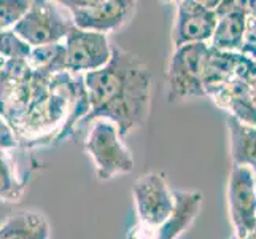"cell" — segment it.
<instances>
[{
  "mask_svg": "<svg viewBox=\"0 0 256 239\" xmlns=\"http://www.w3.org/2000/svg\"><path fill=\"white\" fill-rule=\"evenodd\" d=\"M90 99V113L78 129L96 120H108L118 126L121 137L146 125L152 112L153 75L137 55L112 45L110 63L83 75Z\"/></svg>",
  "mask_w": 256,
  "mask_h": 239,
  "instance_id": "obj_1",
  "label": "cell"
},
{
  "mask_svg": "<svg viewBox=\"0 0 256 239\" xmlns=\"http://www.w3.org/2000/svg\"><path fill=\"white\" fill-rule=\"evenodd\" d=\"M122 140L118 126L108 120H96L91 125L84 148L96 166L99 180H110L134 169V156Z\"/></svg>",
  "mask_w": 256,
  "mask_h": 239,
  "instance_id": "obj_2",
  "label": "cell"
},
{
  "mask_svg": "<svg viewBox=\"0 0 256 239\" xmlns=\"http://www.w3.org/2000/svg\"><path fill=\"white\" fill-rule=\"evenodd\" d=\"M208 43H194L174 50L167 67V101L170 104L191 97H204V67Z\"/></svg>",
  "mask_w": 256,
  "mask_h": 239,
  "instance_id": "obj_3",
  "label": "cell"
},
{
  "mask_svg": "<svg viewBox=\"0 0 256 239\" xmlns=\"http://www.w3.org/2000/svg\"><path fill=\"white\" fill-rule=\"evenodd\" d=\"M74 28L72 18L59 2L34 0L29 12L13 28V32L32 48H37L62 43Z\"/></svg>",
  "mask_w": 256,
  "mask_h": 239,
  "instance_id": "obj_4",
  "label": "cell"
},
{
  "mask_svg": "<svg viewBox=\"0 0 256 239\" xmlns=\"http://www.w3.org/2000/svg\"><path fill=\"white\" fill-rule=\"evenodd\" d=\"M76 29L108 34L128 24L136 13L132 0H60Z\"/></svg>",
  "mask_w": 256,
  "mask_h": 239,
  "instance_id": "obj_5",
  "label": "cell"
},
{
  "mask_svg": "<svg viewBox=\"0 0 256 239\" xmlns=\"http://www.w3.org/2000/svg\"><path fill=\"white\" fill-rule=\"evenodd\" d=\"M220 2L182 0L175 2V18L172 26L174 50L194 43H208L216 28V7Z\"/></svg>",
  "mask_w": 256,
  "mask_h": 239,
  "instance_id": "obj_6",
  "label": "cell"
},
{
  "mask_svg": "<svg viewBox=\"0 0 256 239\" xmlns=\"http://www.w3.org/2000/svg\"><path fill=\"white\" fill-rule=\"evenodd\" d=\"M132 196L138 223L144 226H160L175 209L174 190L161 172H148L138 177L132 187Z\"/></svg>",
  "mask_w": 256,
  "mask_h": 239,
  "instance_id": "obj_7",
  "label": "cell"
},
{
  "mask_svg": "<svg viewBox=\"0 0 256 239\" xmlns=\"http://www.w3.org/2000/svg\"><path fill=\"white\" fill-rule=\"evenodd\" d=\"M66 70L84 75L104 69L112 59V45L107 34H97L74 28L64 40Z\"/></svg>",
  "mask_w": 256,
  "mask_h": 239,
  "instance_id": "obj_8",
  "label": "cell"
},
{
  "mask_svg": "<svg viewBox=\"0 0 256 239\" xmlns=\"http://www.w3.org/2000/svg\"><path fill=\"white\" fill-rule=\"evenodd\" d=\"M228 206L234 239H242L256 223V177L250 167H231L228 182Z\"/></svg>",
  "mask_w": 256,
  "mask_h": 239,
  "instance_id": "obj_9",
  "label": "cell"
},
{
  "mask_svg": "<svg viewBox=\"0 0 256 239\" xmlns=\"http://www.w3.org/2000/svg\"><path fill=\"white\" fill-rule=\"evenodd\" d=\"M175 209L160 226L137 223L128 233V239H176L192 225L202 207V193L196 190H174Z\"/></svg>",
  "mask_w": 256,
  "mask_h": 239,
  "instance_id": "obj_10",
  "label": "cell"
},
{
  "mask_svg": "<svg viewBox=\"0 0 256 239\" xmlns=\"http://www.w3.org/2000/svg\"><path fill=\"white\" fill-rule=\"evenodd\" d=\"M234 80L252 83L256 80V64L242 53L220 51L210 47L204 67L206 96L212 97Z\"/></svg>",
  "mask_w": 256,
  "mask_h": 239,
  "instance_id": "obj_11",
  "label": "cell"
},
{
  "mask_svg": "<svg viewBox=\"0 0 256 239\" xmlns=\"http://www.w3.org/2000/svg\"><path fill=\"white\" fill-rule=\"evenodd\" d=\"M216 28L210 47L220 51L240 53L248 13H246V0H224L216 7Z\"/></svg>",
  "mask_w": 256,
  "mask_h": 239,
  "instance_id": "obj_12",
  "label": "cell"
},
{
  "mask_svg": "<svg viewBox=\"0 0 256 239\" xmlns=\"http://www.w3.org/2000/svg\"><path fill=\"white\" fill-rule=\"evenodd\" d=\"M210 99L216 107L228 112V115L245 125L256 126V105L252 96V83L244 82V80H234Z\"/></svg>",
  "mask_w": 256,
  "mask_h": 239,
  "instance_id": "obj_13",
  "label": "cell"
},
{
  "mask_svg": "<svg viewBox=\"0 0 256 239\" xmlns=\"http://www.w3.org/2000/svg\"><path fill=\"white\" fill-rule=\"evenodd\" d=\"M226 126L232 164L250 167L256 177V126L245 125L231 115H228Z\"/></svg>",
  "mask_w": 256,
  "mask_h": 239,
  "instance_id": "obj_14",
  "label": "cell"
},
{
  "mask_svg": "<svg viewBox=\"0 0 256 239\" xmlns=\"http://www.w3.org/2000/svg\"><path fill=\"white\" fill-rule=\"evenodd\" d=\"M50 223L40 212H21L0 225V239H48Z\"/></svg>",
  "mask_w": 256,
  "mask_h": 239,
  "instance_id": "obj_15",
  "label": "cell"
},
{
  "mask_svg": "<svg viewBox=\"0 0 256 239\" xmlns=\"http://www.w3.org/2000/svg\"><path fill=\"white\" fill-rule=\"evenodd\" d=\"M29 67L40 75L54 77L64 74L66 70V47L64 43H52L32 48V53L28 59Z\"/></svg>",
  "mask_w": 256,
  "mask_h": 239,
  "instance_id": "obj_16",
  "label": "cell"
},
{
  "mask_svg": "<svg viewBox=\"0 0 256 239\" xmlns=\"http://www.w3.org/2000/svg\"><path fill=\"white\" fill-rule=\"evenodd\" d=\"M24 185L16 179L13 164L6 152H0V201H20Z\"/></svg>",
  "mask_w": 256,
  "mask_h": 239,
  "instance_id": "obj_17",
  "label": "cell"
},
{
  "mask_svg": "<svg viewBox=\"0 0 256 239\" xmlns=\"http://www.w3.org/2000/svg\"><path fill=\"white\" fill-rule=\"evenodd\" d=\"M32 53V47L26 43L13 29L0 34V56L10 61H28Z\"/></svg>",
  "mask_w": 256,
  "mask_h": 239,
  "instance_id": "obj_18",
  "label": "cell"
},
{
  "mask_svg": "<svg viewBox=\"0 0 256 239\" xmlns=\"http://www.w3.org/2000/svg\"><path fill=\"white\" fill-rule=\"evenodd\" d=\"M28 0H0V31H10L29 12Z\"/></svg>",
  "mask_w": 256,
  "mask_h": 239,
  "instance_id": "obj_19",
  "label": "cell"
},
{
  "mask_svg": "<svg viewBox=\"0 0 256 239\" xmlns=\"http://www.w3.org/2000/svg\"><path fill=\"white\" fill-rule=\"evenodd\" d=\"M240 53L248 58L252 63L256 64V20L248 16V21H246V31H245V39H244V45Z\"/></svg>",
  "mask_w": 256,
  "mask_h": 239,
  "instance_id": "obj_20",
  "label": "cell"
},
{
  "mask_svg": "<svg viewBox=\"0 0 256 239\" xmlns=\"http://www.w3.org/2000/svg\"><path fill=\"white\" fill-rule=\"evenodd\" d=\"M14 147H16L14 131L8 125V121L0 115V152H6V150Z\"/></svg>",
  "mask_w": 256,
  "mask_h": 239,
  "instance_id": "obj_21",
  "label": "cell"
},
{
  "mask_svg": "<svg viewBox=\"0 0 256 239\" xmlns=\"http://www.w3.org/2000/svg\"><path fill=\"white\" fill-rule=\"evenodd\" d=\"M246 13L250 18L256 20V0H246Z\"/></svg>",
  "mask_w": 256,
  "mask_h": 239,
  "instance_id": "obj_22",
  "label": "cell"
},
{
  "mask_svg": "<svg viewBox=\"0 0 256 239\" xmlns=\"http://www.w3.org/2000/svg\"><path fill=\"white\" fill-rule=\"evenodd\" d=\"M242 239H256V223L253 225V228L250 229L248 233H246Z\"/></svg>",
  "mask_w": 256,
  "mask_h": 239,
  "instance_id": "obj_23",
  "label": "cell"
},
{
  "mask_svg": "<svg viewBox=\"0 0 256 239\" xmlns=\"http://www.w3.org/2000/svg\"><path fill=\"white\" fill-rule=\"evenodd\" d=\"M252 96H253V102L256 105V80L252 82Z\"/></svg>",
  "mask_w": 256,
  "mask_h": 239,
  "instance_id": "obj_24",
  "label": "cell"
},
{
  "mask_svg": "<svg viewBox=\"0 0 256 239\" xmlns=\"http://www.w3.org/2000/svg\"><path fill=\"white\" fill-rule=\"evenodd\" d=\"M5 63H6V59L0 56V80H2V70H4V67H5Z\"/></svg>",
  "mask_w": 256,
  "mask_h": 239,
  "instance_id": "obj_25",
  "label": "cell"
},
{
  "mask_svg": "<svg viewBox=\"0 0 256 239\" xmlns=\"http://www.w3.org/2000/svg\"><path fill=\"white\" fill-rule=\"evenodd\" d=\"M0 34H2V31H0Z\"/></svg>",
  "mask_w": 256,
  "mask_h": 239,
  "instance_id": "obj_26",
  "label": "cell"
}]
</instances>
